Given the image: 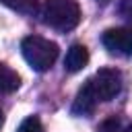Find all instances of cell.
<instances>
[{
	"mask_svg": "<svg viewBox=\"0 0 132 132\" xmlns=\"http://www.w3.org/2000/svg\"><path fill=\"white\" fill-rule=\"evenodd\" d=\"M122 89V74L116 68L97 70L76 93L72 103L74 116H87L95 109L99 101H111Z\"/></svg>",
	"mask_w": 132,
	"mask_h": 132,
	"instance_id": "6da1fadb",
	"label": "cell"
},
{
	"mask_svg": "<svg viewBox=\"0 0 132 132\" xmlns=\"http://www.w3.org/2000/svg\"><path fill=\"white\" fill-rule=\"evenodd\" d=\"M41 21L56 31H70L80 23V6L76 0H45Z\"/></svg>",
	"mask_w": 132,
	"mask_h": 132,
	"instance_id": "7a4b0ae2",
	"label": "cell"
},
{
	"mask_svg": "<svg viewBox=\"0 0 132 132\" xmlns=\"http://www.w3.org/2000/svg\"><path fill=\"white\" fill-rule=\"evenodd\" d=\"M21 52H23V58L27 60V64L37 72L50 70L58 58V45L39 35H27L21 41Z\"/></svg>",
	"mask_w": 132,
	"mask_h": 132,
	"instance_id": "3957f363",
	"label": "cell"
},
{
	"mask_svg": "<svg viewBox=\"0 0 132 132\" xmlns=\"http://www.w3.org/2000/svg\"><path fill=\"white\" fill-rule=\"evenodd\" d=\"M103 47L116 56H132V29L130 27H113L107 29L101 37Z\"/></svg>",
	"mask_w": 132,
	"mask_h": 132,
	"instance_id": "277c9868",
	"label": "cell"
},
{
	"mask_svg": "<svg viewBox=\"0 0 132 132\" xmlns=\"http://www.w3.org/2000/svg\"><path fill=\"white\" fill-rule=\"evenodd\" d=\"M87 64H89V50L82 43L70 45V50L66 52V58H64V68L68 72H78Z\"/></svg>",
	"mask_w": 132,
	"mask_h": 132,
	"instance_id": "5b68a950",
	"label": "cell"
},
{
	"mask_svg": "<svg viewBox=\"0 0 132 132\" xmlns=\"http://www.w3.org/2000/svg\"><path fill=\"white\" fill-rule=\"evenodd\" d=\"M21 87V76L16 70L0 62V93H14Z\"/></svg>",
	"mask_w": 132,
	"mask_h": 132,
	"instance_id": "8992f818",
	"label": "cell"
},
{
	"mask_svg": "<svg viewBox=\"0 0 132 132\" xmlns=\"http://www.w3.org/2000/svg\"><path fill=\"white\" fill-rule=\"evenodd\" d=\"M4 6H8L10 10L23 12V14H31L37 10V2L35 0H0Z\"/></svg>",
	"mask_w": 132,
	"mask_h": 132,
	"instance_id": "52a82bcc",
	"label": "cell"
},
{
	"mask_svg": "<svg viewBox=\"0 0 132 132\" xmlns=\"http://www.w3.org/2000/svg\"><path fill=\"white\" fill-rule=\"evenodd\" d=\"M16 132H43V126L39 122L37 116H29L21 122V126L16 128Z\"/></svg>",
	"mask_w": 132,
	"mask_h": 132,
	"instance_id": "ba28073f",
	"label": "cell"
},
{
	"mask_svg": "<svg viewBox=\"0 0 132 132\" xmlns=\"http://www.w3.org/2000/svg\"><path fill=\"white\" fill-rule=\"evenodd\" d=\"M97 132H120V120L118 118H107L99 124Z\"/></svg>",
	"mask_w": 132,
	"mask_h": 132,
	"instance_id": "9c48e42d",
	"label": "cell"
},
{
	"mask_svg": "<svg viewBox=\"0 0 132 132\" xmlns=\"http://www.w3.org/2000/svg\"><path fill=\"white\" fill-rule=\"evenodd\" d=\"M118 12H120L122 19H126L128 23H132V0H120Z\"/></svg>",
	"mask_w": 132,
	"mask_h": 132,
	"instance_id": "30bf717a",
	"label": "cell"
},
{
	"mask_svg": "<svg viewBox=\"0 0 132 132\" xmlns=\"http://www.w3.org/2000/svg\"><path fill=\"white\" fill-rule=\"evenodd\" d=\"M2 124H4V116H2V111H0V128H2Z\"/></svg>",
	"mask_w": 132,
	"mask_h": 132,
	"instance_id": "8fae6325",
	"label": "cell"
},
{
	"mask_svg": "<svg viewBox=\"0 0 132 132\" xmlns=\"http://www.w3.org/2000/svg\"><path fill=\"white\" fill-rule=\"evenodd\" d=\"M120 132H132V126H128V128H124V130H120Z\"/></svg>",
	"mask_w": 132,
	"mask_h": 132,
	"instance_id": "7c38bea8",
	"label": "cell"
}]
</instances>
